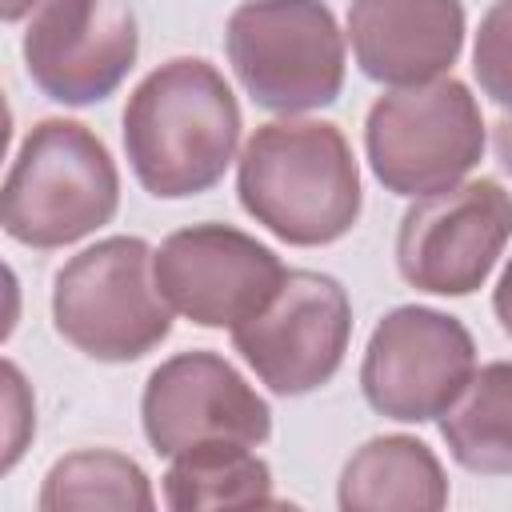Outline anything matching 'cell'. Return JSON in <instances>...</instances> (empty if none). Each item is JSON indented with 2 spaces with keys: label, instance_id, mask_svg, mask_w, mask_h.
Masks as SVG:
<instances>
[{
  "label": "cell",
  "instance_id": "cell-1",
  "mask_svg": "<svg viewBox=\"0 0 512 512\" xmlns=\"http://www.w3.org/2000/svg\"><path fill=\"white\" fill-rule=\"evenodd\" d=\"M240 144V104L228 80L200 56L152 68L124 108V152L144 192L188 200L208 192Z\"/></svg>",
  "mask_w": 512,
  "mask_h": 512
},
{
  "label": "cell",
  "instance_id": "cell-2",
  "mask_svg": "<svg viewBox=\"0 0 512 512\" xmlns=\"http://www.w3.org/2000/svg\"><path fill=\"white\" fill-rule=\"evenodd\" d=\"M244 212L296 248L332 244L360 220V168L328 120L260 124L236 164Z\"/></svg>",
  "mask_w": 512,
  "mask_h": 512
},
{
  "label": "cell",
  "instance_id": "cell-3",
  "mask_svg": "<svg viewBox=\"0 0 512 512\" xmlns=\"http://www.w3.org/2000/svg\"><path fill=\"white\" fill-rule=\"evenodd\" d=\"M120 208V176L104 140L80 120H40L4 180V232L28 248H64L108 224Z\"/></svg>",
  "mask_w": 512,
  "mask_h": 512
},
{
  "label": "cell",
  "instance_id": "cell-4",
  "mask_svg": "<svg viewBox=\"0 0 512 512\" xmlns=\"http://www.w3.org/2000/svg\"><path fill=\"white\" fill-rule=\"evenodd\" d=\"M152 256L140 236H108L76 252L52 284L56 332L104 364L148 356L172 332V308L156 288Z\"/></svg>",
  "mask_w": 512,
  "mask_h": 512
},
{
  "label": "cell",
  "instance_id": "cell-5",
  "mask_svg": "<svg viewBox=\"0 0 512 512\" xmlns=\"http://www.w3.org/2000/svg\"><path fill=\"white\" fill-rule=\"evenodd\" d=\"M224 48L244 92L280 116L336 104L344 88V32L320 0H244Z\"/></svg>",
  "mask_w": 512,
  "mask_h": 512
},
{
  "label": "cell",
  "instance_id": "cell-6",
  "mask_svg": "<svg viewBox=\"0 0 512 512\" xmlns=\"http://www.w3.org/2000/svg\"><path fill=\"white\" fill-rule=\"evenodd\" d=\"M364 152L396 196H432L460 184L484 156V116L464 80L440 76L396 88L368 108Z\"/></svg>",
  "mask_w": 512,
  "mask_h": 512
},
{
  "label": "cell",
  "instance_id": "cell-7",
  "mask_svg": "<svg viewBox=\"0 0 512 512\" xmlns=\"http://www.w3.org/2000/svg\"><path fill=\"white\" fill-rule=\"evenodd\" d=\"M476 372L472 332L424 304L392 308L368 336L360 388L364 400L400 424L440 420Z\"/></svg>",
  "mask_w": 512,
  "mask_h": 512
},
{
  "label": "cell",
  "instance_id": "cell-8",
  "mask_svg": "<svg viewBox=\"0 0 512 512\" xmlns=\"http://www.w3.org/2000/svg\"><path fill=\"white\" fill-rule=\"evenodd\" d=\"M352 304L336 276L292 268L276 296L232 328L244 364L276 396H304L324 388L348 352Z\"/></svg>",
  "mask_w": 512,
  "mask_h": 512
},
{
  "label": "cell",
  "instance_id": "cell-9",
  "mask_svg": "<svg viewBox=\"0 0 512 512\" xmlns=\"http://www.w3.org/2000/svg\"><path fill=\"white\" fill-rule=\"evenodd\" d=\"M512 240V192L480 176L420 196L396 232L400 276L432 296H468L484 288Z\"/></svg>",
  "mask_w": 512,
  "mask_h": 512
},
{
  "label": "cell",
  "instance_id": "cell-10",
  "mask_svg": "<svg viewBox=\"0 0 512 512\" xmlns=\"http://www.w3.org/2000/svg\"><path fill=\"white\" fill-rule=\"evenodd\" d=\"M152 272L168 308L200 328L244 324L288 276L268 244L232 224H192L164 236Z\"/></svg>",
  "mask_w": 512,
  "mask_h": 512
},
{
  "label": "cell",
  "instance_id": "cell-11",
  "mask_svg": "<svg viewBox=\"0 0 512 512\" xmlns=\"http://www.w3.org/2000/svg\"><path fill=\"white\" fill-rule=\"evenodd\" d=\"M144 436L160 456H180L200 444L260 448L272 436L264 396L220 352H176L152 368L140 396Z\"/></svg>",
  "mask_w": 512,
  "mask_h": 512
},
{
  "label": "cell",
  "instance_id": "cell-12",
  "mask_svg": "<svg viewBox=\"0 0 512 512\" xmlns=\"http://www.w3.org/2000/svg\"><path fill=\"white\" fill-rule=\"evenodd\" d=\"M20 48L32 84L48 100L68 108L108 100L140 52L132 0H44Z\"/></svg>",
  "mask_w": 512,
  "mask_h": 512
},
{
  "label": "cell",
  "instance_id": "cell-13",
  "mask_svg": "<svg viewBox=\"0 0 512 512\" xmlns=\"http://www.w3.org/2000/svg\"><path fill=\"white\" fill-rule=\"evenodd\" d=\"M348 40L376 84L412 88L440 80L464 48L460 0H352Z\"/></svg>",
  "mask_w": 512,
  "mask_h": 512
},
{
  "label": "cell",
  "instance_id": "cell-14",
  "mask_svg": "<svg viewBox=\"0 0 512 512\" xmlns=\"http://www.w3.org/2000/svg\"><path fill=\"white\" fill-rule=\"evenodd\" d=\"M336 500L344 512H440L448 504V476L436 452L416 436H372L344 472Z\"/></svg>",
  "mask_w": 512,
  "mask_h": 512
},
{
  "label": "cell",
  "instance_id": "cell-15",
  "mask_svg": "<svg viewBox=\"0 0 512 512\" xmlns=\"http://www.w3.org/2000/svg\"><path fill=\"white\" fill-rule=\"evenodd\" d=\"M452 460L476 476H512V360L472 372L468 388L440 416Z\"/></svg>",
  "mask_w": 512,
  "mask_h": 512
},
{
  "label": "cell",
  "instance_id": "cell-16",
  "mask_svg": "<svg viewBox=\"0 0 512 512\" xmlns=\"http://www.w3.org/2000/svg\"><path fill=\"white\" fill-rule=\"evenodd\" d=\"M164 504L172 512L272 504V472L248 444H200L172 456L164 472Z\"/></svg>",
  "mask_w": 512,
  "mask_h": 512
},
{
  "label": "cell",
  "instance_id": "cell-17",
  "mask_svg": "<svg viewBox=\"0 0 512 512\" xmlns=\"http://www.w3.org/2000/svg\"><path fill=\"white\" fill-rule=\"evenodd\" d=\"M44 512H68V508H156L152 484L144 468L112 448H84L64 460H56L40 488Z\"/></svg>",
  "mask_w": 512,
  "mask_h": 512
},
{
  "label": "cell",
  "instance_id": "cell-18",
  "mask_svg": "<svg viewBox=\"0 0 512 512\" xmlns=\"http://www.w3.org/2000/svg\"><path fill=\"white\" fill-rule=\"evenodd\" d=\"M472 72L488 100L512 108V0H496L480 16V32L472 44Z\"/></svg>",
  "mask_w": 512,
  "mask_h": 512
},
{
  "label": "cell",
  "instance_id": "cell-19",
  "mask_svg": "<svg viewBox=\"0 0 512 512\" xmlns=\"http://www.w3.org/2000/svg\"><path fill=\"white\" fill-rule=\"evenodd\" d=\"M492 312H496L500 328L512 336V260H508V268H504V276H500V284L492 292Z\"/></svg>",
  "mask_w": 512,
  "mask_h": 512
},
{
  "label": "cell",
  "instance_id": "cell-20",
  "mask_svg": "<svg viewBox=\"0 0 512 512\" xmlns=\"http://www.w3.org/2000/svg\"><path fill=\"white\" fill-rule=\"evenodd\" d=\"M492 148H496V160L504 164V172H512V120L492 124Z\"/></svg>",
  "mask_w": 512,
  "mask_h": 512
},
{
  "label": "cell",
  "instance_id": "cell-21",
  "mask_svg": "<svg viewBox=\"0 0 512 512\" xmlns=\"http://www.w3.org/2000/svg\"><path fill=\"white\" fill-rule=\"evenodd\" d=\"M44 0H0V16L8 20V24H16L20 16H28L32 8H40Z\"/></svg>",
  "mask_w": 512,
  "mask_h": 512
}]
</instances>
